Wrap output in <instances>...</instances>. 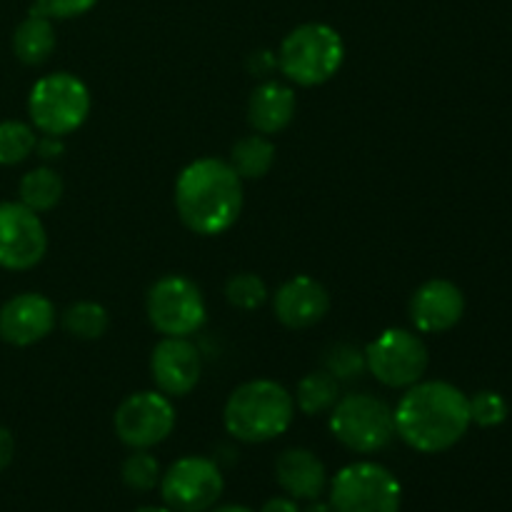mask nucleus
Listing matches in <instances>:
<instances>
[{
  "mask_svg": "<svg viewBox=\"0 0 512 512\" xmlns=\"http://www.w3.org/2000/svg\"><path fill=\"white\" fill-rule=\"evenodd\" d=\"M393 415L395 435L423 455L455 448L473 425L468 395L445 380H420L405 388Z\"/></svg>",
  "mask_w": 512,
  "mask_h": 512,
  "instance_id": "1",
  "label": "nucleus"
},
{
  "mask_svg": "<svg viewBox=\"0 0 512 512\" xmlns=\"http://www.w3.org/2000/svg\"><path fill=\"white\" fill-rule=\"evenodd\" d=\"M175 213L200 238L223 235L238 223L245 205L243 178L228 160L198 158L178 173L173 190Z\"/></svg>",
  "mask_w": 512,
  "mask_h": 512,
  "instance_id": "2",
  "label": "nucleus"
},
{
  "mask_svg": "<svg viewBox=\"0 0 512 512\" xmlns=\"http://www.w3.org/2000/svg\"><path fill=\"white\" fill-rule=\"evenodd\" d=\"M295 418V400L285 385L255 378L238 385L223 408V425L238 443L260 445L288 433Z\"/></svg>",
  "mask_w": 512,
  "mask_h": 512,
  "instance_id": "3",
  "label": "nucleus"
},
{
  "mask_svg": "<svg viewBox=\"0 0 512 512\" xmlns=\"http://www.w3.org/2000/svg\"><path fill=\"white\" fill-rule=\"evenodd\" d=\"M278 70L288 83L318 88L333 80L345 63L343 35L328 23H303L278 48Z\"/></svg>",
  "mask_w": 512,
  "mask_h": 512,
  "instance_id": "4",
  "label": "nucleus"
},
{
  "mask_svg": "<svg viewBox=\"0 0 512 512\" xmlns=\"http://www.w3.org/2000/svg\"><path fill=\"white\" fill-rule=\"evenodd\" d=\"M328 428L345 450L373 455L388 448L395 438L393 408L373 393L340 395L328 413Z\"/></svg>",
  "mask_w": 512,
  "mask_h": 512,
  "instance_id": "5",
  "label": "nucleus"
},
{
  "mask_svg": "<svg viewBox=\"0 0 512 512\" xmlns=\"http://www.w3.org/2000/svg\"><path fill=\"white\" fill-rule=\"evenodd\" d=\"M30 125L43 135H65L83 128L90 115V90L78 75L48 73L30 88L28 95Z\"/></svg>",
  "mask_w": 512,
  "mask_h": 512,
  "instance_id": "6",
  "label": "nucleus"
},
{
  "mask_svg": "<svg viewBox=\"0 0 512 512\" xmlns=\"http://www.w3.org/2000/svg\"><path fill=\"white\" fill-rule=\"evenodd\" d=\"M333 512H400L403 488L385 465L360 460L335 473L328 483Z\"/></svg>",
  "mask_w": 512,
  "mask_h": 512,
  "instance_id": "7",
  "label": "nucleus"
},
{
  "mask_svg": "<svg viewBox=\"0 0 512 512\" xmlns=\"http://www.w3.org/2000/svg\"><path fill=\"white\" fill-rule=\"evenodd\" d=\"M145 313L163 338H190L208 320V303L190 278L163 275L145 295Z\"/></svg>",
  "mask_w": 512,
  "mask_h": 512,
  "instance_id": "8",
  "label": "nucleus"
},
{
  "mask_svg": "<svg viewBox=\"0 0 512 512\" xmlns=\"http://www.w3.org/2000/svg\"><path fill=\"white\" fill-rule=\"evenodd\" d=\"M365 363L380 385L405 390L428 373V345L415 330L388 328L365 345Z\"/></svg>",
  "mask_w": 512,
  "mask_h": 512,
  "instance_id": "9",
  "label": "nucleus"
},
{
  "mask_svg": "<svg viewBox=\"0 0 512 512\" xmlns=\"http://www.w3.org/2000/svg\"><path fill=\"white\" fill-rule=\"evenodd\" d=\"M158 488L165 508L173 512H208L223 495L225 478L218 460L185 455L160 475Z\"/></svg>",
  "mask_w": 512,
  "mask_h": 512,
  "instance_id": "10",
  "label": "nucleus"
},
{
  "mask_svg": "<svg viewBox=\"0 0 512 512\" xmlns=\"http://www.w3.org/2000/svg\"><path fill=\"white\" fill-rule=\"evenodd\" d=\"M173 398L160 390H140L128 395L113 415V428L120 443L130 450H150L165 443L175 430Z\"/></svg>",
  "mask_w": 512,
  "mask_h": 512,
  "instance_id": "11",
  "label": "nucleus"
},
{
  "mask_svg": "<svg viewBox=\"0 0 512 512\" xmlns=\"http://www.w3.org/2000/svg\"><path fill=\"white\" fill-rule=\"evenodd\" d=\"M48 253V233L38 213L20 200L0 203V268L30 270Z\"/></svg>",
  "mask_w": 512,
  "mask_h": 512,
  "instance_id": "12",
  "label": "nucleus"
},
{
  "mask_svg": "<svg viewBox=\"0 0 512 512\" xmlns=\"http://www.w3.org/2000/svg\"><path fill=\"white\" fill-rule=\"evenodd\" d=\"M203 375V355L190 338H160L150 353V378L168 398H185Z\"/></svg>",
  "mask_w": 512,
  "mask_h": 512,
  "instance_id": "13",
  "label": "nucleus"
},
{
  "mask_svg": "<svg viewBox=\"0 0 512 512\" xmlns=\"http://www.w3.org/2000/svg\"><path fill=\"white\" fill-rule=\"evenodd\" d=\"M410 323L423 335H440L453 330L465 315V295L455 283L445 278L425 280L410 295Z\"/></svg>",
  "mask_w": 512,
  "mask_h": 512,
  "instance_id": "14",
  "label": "nucleus"
},
{
  "mask_svg": "<svg viewBox=\"0 0 512 512\" xmlns=\"http://www.w3.org/2000/svg\"><path fill=\"white\" fill-rule=\"evenodd\" d=\"M55 328V305L40 293L13 295L0 308V340L28 348L48 338Z\"/></svg>",
  "mask_w": 512,
  "mask_h": 512,
  "instance_id": "15",
  "label": "nucleus"
},
{
  "mask_svg": "<svg viewBox=\"0 0 512 512\" xmlns=\"http://www.w3.org/2000/svg\"><path fill=\"white\" fill-rule=\"evenodd\" d=\"M273 313L290 330L313 328L330 313L328 288L310 275H295L275 290Z\"/></svg>",
  "mask_w": 512,
  "mask_h": 512,
  "instance_id": "16",
  "label": "nucleus"
},
{
  "mask_svg": "<svg viewBox=\"0 0 512 512\" xmlns=\"http://www.w3.org/2000/svg\"><path fill=\"white\" fill-rule=\"evenodd\" d=\"M275 480L280 490L293 500H318L328 490L325 463L308 448H288L275 460Z\"/></svg>",
  "mask_w": 512,
  "mask_h": 512,
  "instance_id": "17",
  "label": "nucleus"
},
{
  "mask_svg": "<svg viewBox=\"0 0 512 512\" xmlns=\"http://www.w3.org/2000/svg\"><path fill=\"white\" fill-rule=\"evenodd\" d=\"M298 100L295 90L280 80H263L255 85L248 98V123L253 133L260 135H278L293 123Z\"/></svg>",
  "mask_w": 512,
  "mask_h": 512,
  "instance_id": "18",
  "label": "nucleus"
},
{
  "mask_svg": "<svg viewBox=\"0 0 512 512\" xmlns=\"http://www.w3.org/2000/svg\"><path fill=\"white\" fill-rule=\"evenodd\" d=\"M55 50L53 20L30 10L28 18L15 28L13 53L23 65H43Z\"/></svg>",
  "mask_w": 512,
  "mask_h": 512,
  "instance_id": "19",
  "label": "nucleus"
},
{
  "mask_svg": "<svg viewBox=\"0 0 512 512\" xmlns=\"http://www.w3.org/2000/svg\"><path fill=\"white\" fill-rule=\"evenodd\" d=\"M230 168L245 180H260L275 165V143L268 135L250 133L230 148Z\"/></svg>",
  "mask_w": 512,
  "mask_h": 512,
  "instance_id": "20",
  "label": "nucleus"
},
{
  "mask_svg": "<svg viewBox=\"0 0 512 512\" xmlns=\"http://www.w3.org/2000/svg\"><path fill=\"white\" fill-rule=\"evenodd\" d=\"M65 183L53 168L48 165H40V168L28 170V173L20 178L18 185V200L30 208L33 213H48L55 205L63 200Z\"/></svg>",
  "mask_w": 512,
  "mask_h": 512,
  "instance_id": "21",
  "label": "nucleus"
},
{
  "mask_svg": "<svg viewBox=\"0 0 512 512\" xmlns=\"http://www.w3.org/2000/svg\"><path fill=\"white\" fill-rule=\"evenodd\" d=\"M295 408L303 415H328L340 400V383L328 373V370H313L305 378H300L295 388Z\"/></svg>",
  "mask_w": 512,
  "mask_h": 512,
  "instance_id": "22",
  "label": "nucleus"
},
{
  "mask_svg": "<svg viewBox=\"0 0 512 512\" xmlns=\"http://www.w3.org/2000/svg\"><path fill=\"white\" fill-rule=\"evenodd\" d=\"M63 330L75 340H100L110 328V315L95 300H78L60 318Z\"/></svg>",
  "mask_w": 512,
  "mask_h": 512,
  "instance_id": "23",
  "label": "nucleus"
},
{
  "mask_svg": "<svg viewBox=\"0 0 512 512\" xmlns=\"http://www.w3.org/2000/svg\"><path fill=\"white\" fill-rule=\"evenodd\" d=\"M35 135L33 125L23 123V120H3L0 123V165L10 168V165H20L35 153Z\"/></svg>",
  "mask_w": 512,
  "mask_h": 512,
  "instance_id": "24",
  "label": "nucleus"
},
{
  "mask_svg": "<svg viewBox=\"0 0 512 512\" xmlns=\"http://www.w3.org/2000/svg\"><path fill=\"white\" fill-rule=\"evenodd\" d=\"M323 370H328L338 383H353L368 373L365 363V348H358L353 343H335L325 350Z\"/></svg>",
  "mask_w": 512,
  "mask_h": 512,
  "instance_id": "25",
  "label": "nucleus"
},
{
  "mask_svg": "<svg viewBox=\"0 0 512 512\" xmlns=\"http://www.w3.org/2000/svg\"><path fill=\"white\" fill-rule=\"evenodd\" d=\"M160 463L150 450H133L120 468V478H123L125 488L133 493H150L160 485Z\"/></svg>",
  "mask_w": 512,
  "mask_h": 512,
  "instance_id": "26",
  "label": "nucleus"
},
{
  "mask_svg": "<svg viewBox=\"0 0 512 512\" xmlns=\"http://www.w3.org/2000/svg\"><path fill=\"white\" fill-rule=\"evenodd\" d=\"M268 285L255 273H235L225 283V300L238 310H258L268 303Z\"/></svg>",
  "mask_w": 512,
  "mask_h": 512,
  "instance_id": "27",
  "label": "nucleus"
},
{
  "mask_svg": "<svg viewBox=\"0 0 512 512\" xmlns=\"http://www.w3.org/2000/svg\"><path fill=\"white\" fill-rule=\"evenodd\" d=\"M470 408V423L480 425V428H498L508 418V403L495 390H480L473 398H468Z\"/></svg>",
  "mask_w": 512,
  "mask_h": 512,
  "instance_id": "28",
  "label": "nucleus"
},
{
  "mask_svg": "<svg viewBox=\"0 0 512 512\" xmlns=\"http://www.w3.org/2000/svg\"><path fill=\"white\" fill-rule=\"evenodd\" d=\"M95 5H98V0H35L30 10L50 20H70L90 13Z\"/></svg>",
  "mask_w": 512,
  "mask_h": 512,
  "instance_id": "29",
  "label": "nucleus"
},
{
  "mask_svg": "<svg viewBox=\"0 0 512 512\" xmlns=\"http://www.w3.org/2000/svg\"><path fill=\"white\" fill-rule=\"evenodd\" d=\"M248 70L258 78H268L273 70H278V55L273 50H255L248 55Z\"/></svg>",
  "mask_w": 512,
  "mask_h": 512,
  "instance_id": "30",
  "label": "nucleus"
},
{
  "mask_svg": "<svg viewBox=\"0 0 512 512\" xmlns=\"http://www.w3.org/2000/svg\"><path fill=\"white\" fill-rule=\"evenodd\" d=\"M63 153H65V143L63 138H58V135H40L38 143H35V155H38L40 160H45V163L58 160Z\"/></svg>",
  "mask_w": 512,
  "mask_h": 512,
  "instance_id": "31",
  "label": "nucleus"
},
{
  "mask_svg": "<svg viewBox=\"0 0 512 512\" xmlns=\"http://www.w3.org/2000/svg\"><path fill=\"white\" fill-rule=\"evenodd\" d=\"M13 455H15V438L8 428L0 425V473L13 463Z\"/></svg>",
  "mask_w": 512,
  "mask_h": 512,
  "instance_id": "32",
  "label": "nucleus"
},
{
  "mask_svg": "<svg viewBox=\"0 0 512 512\" xmlns=\"http://www.w3.org/2000/svg\"><path fill=\"white\" fill-rule=\"evenodd\" d=\"M260 512H300L298 500L288 498V495H280V498H270L268 503L260 508Z\"/></svg>",
  "mask_w": 512,
  "mask_h": 512,
  "instance_id": "33",
  "label": "nucleus"
},
{
  "mask_svg": "<svg viewBox=\"0 0 512 512\" xmlns=\"http://www.w3.org/2000/svg\"><path fill=\"white\" fill-rule=\"evenodd\" d=\"M300 512H333V508H330V503H320V498H318V500H310L308 508L300 510Z\"/></svg>",
  "mask_w": 512,
  "mask_h": 512,
  "instance_id": "34",
  "label": "nucleus"
},
{
  "mask_svg": "<svg viewBox=\"0 0 512 512\" xmlns=\"http://www.w3.org/2000/svg\"><path fill=\"white\" fill-rule=\"evenodd\" d=\"M208 512H255V510L245 508V505H223V508H210Z\"/></svg>",
  "mask_w": 512,
  "mask_h": 512,
  "instance_id": "35",
  "label": "nucleus"
},
{
  "mask_svg": "<svg viewBox=\"0 0 512 512\" xmlns=\"http://www.w3.org/2000/svg\"><path fill=\"white\" fill-rule=\"evenodd\" d=\"M135 512H173L170 508H158V505H145V508H138Z\"/></svg>",
  "mask_w": 512,
  "mask_h": 512,
  "instance_id": "36",
  "label": "nucleus"
}]
</instances>
